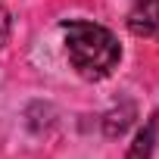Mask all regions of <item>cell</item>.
<instances>
[{
  "instance_id": "2",
  "label": "cell",
  "mask_w": 159,
  "mask_h": 159,
  "mask_svg": "<svg viewBox=\"0 0 159 159\" xmlns=\"http://www.w3.org/2000/svg\"><path fill=\"white\" fill-rule=\"evenodd\" d=\"M128 28L140 38H156L159 34V0H131Z\"/></svg>"
},
{
  "instance_id": "1",
  "label": "cell",
  "mask_w": 159,
  "mask_h": 159,
  "mask_svg": "<svg viewBox=\"0 0 159 159\" xmlns=\"http://www.w3.org/2000/svg\"><path fill=\"white\" fill-rule=\"evenodd\" d=\"M66 34V53L69 62L75 66L78 75L84 78H106L116 66H119V41L109 28L97 25V22H84V19H75L62 25Z\"/></svg>"
},
{
  "instance_id": "3",
  "label": "cell",
  "mask_w": 159,
  "mask_h": 159,
  "mask_svg": "<svg viewBox=\"0 0 159 159\" xmlns=\"http://www.w3.org/2000/svg\"><path fill=\"white\" fill-rule=\"evenodd\" d=\"M153 143H156V122H147V128L134 137V147L128 150V156H125V159H150Z\"/></svg>"
},
{
  "instance_id": "4",
  "label": "cell",
  "mask_w": 159,
  "mask_h": 159,
  "mask_svg": "<svg viewBox=\"0 0 159 159\" xmlns=\"http://www.w3.org/2000/svg\"><path fill=\"white\" fill-rule=\"evenodd\" d=\"M10 28H13V22H10V13L0 7V47H3L7 41H10Z\"/></svg>"
}]
</instances>
